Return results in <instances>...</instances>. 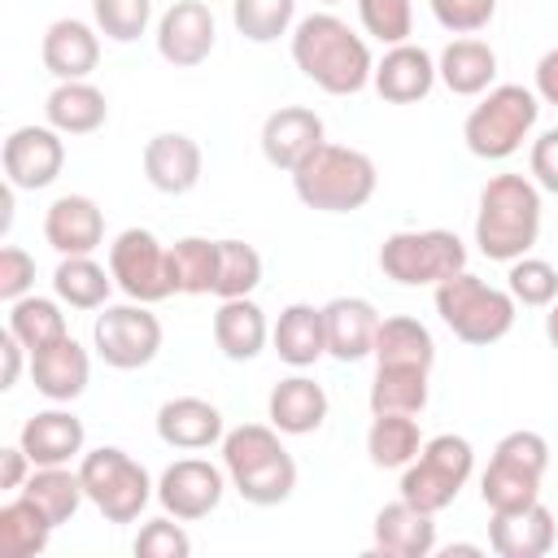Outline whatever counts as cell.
<instances>
[{"label":"cell","mask_w":558,"mask_h":558,"mask_svg":"<svg viewBox=\"0 0 558 558\" xmlns=\"http://www.w3.org/2000/svg\"><path fill=\"white\" fill-rule=\"evenodd\" d=\"M292 61L327 96H353L375 74V57H371L366 39L336 13H310L296 22Z\"/></svg>","instance_id":"1"},{"label":"cell","mask_w":558,"mask_h":558,"mask_svg":"<svg viewBox=\"0 0 558 558\" xmlns=\"http://www.w3.org/2000/svg\"><path fill=\"white\" fill-rule=\"evenodd\" d=\"M541 235V192L523 174H493L480 187L475 209V244L488 262L523 257Z\"/></svg>","instance_id":"2"},{"label":"cell","mask_w":558,"mask_h":558,"mask_svg":"<svg viewBox=\"0 0 558 558\" xmlns=\"http://www.w3.org/2000/svg\"><path fill=\"white\" fill-rule=\"evenodd\" d=\"M222 471L248 506H279L296 488V462L279 440V427L240 423L222 436Z\"/></svg>","instance_id":"3"},{"label":"cell","mask_w":558,"mask_h":558,"mask_svg":"<svg viewBox=\"0 0 558 558\" xmlns=\"http://www.w3.org/2000/svg\"><path fill=\"white\" fill-rule=\"evenodd\" d=\"M375 161L362 148L349 144H318L296 170H292V192L301 205L323 209V214H353L375 196Z\"/></svg>","instance_id":"4"},{"label":"cell","mask_w":558,"mask_h":558,"mask_svg":"<svg viewBox=\"0 0 558 558\" xmlns=\"http://www.w3.org/2000/svg\"><path fill=\"white\" fill-rule=\"evenodd\" d=\"M514 296L506 288H493L475 279L471 270H458L453 279L436 283V314L462 344H497L514 327Z\"/></svg>","instance_id":"5"},{"label":"cell","mask_w":558,"mask_h":558,"mask_svg":"<svg viewBox=\"0 0 558 558\" xmlns=\"http://www.w3.org/2000/svg\"><path fill=\"white\" fill-rule=\"evenodd\" d=\"M536 113H541V96L532 87H523V83H497L466 113L462 140H466V148L475 157L506 161L510 153H519V144L527 140V131L536 126Z\"/></svg>","instance_id":"6"},{"label":"cell","mask_w":558,"mask_h":558,"mask_svg":"<svg viewBox=\"0 0 558 558\" xmlns=\"http://www.w3.org/2000/svg\"><path fill=\"white\" fill-rule=\"evenodd\" d=\"M379 270L401 288H436L466 270V244L445 227L392 231L379 244Z\"/></svg>","instance_id":"7"},{"label":"cell","mask_w":558,"mask_h":558,"mask_svg":"<svg viewBox=\"0 0 558 558\" xmlns=\"http://www.w3.org/2000/svg\"><path fill=\"white\" fill-rule=\"evenodd\" d=\"M475 471V449L466 436L440 432L432 440H423L418 458L410 466H401V497L427 514H440L445 506L458 501L462 484Z\"/></svg>","instance_id":"8"},{"label":"cell","mask_w":558,"mask_h":558,"mask_svg":"<svg viewBox=\"0 0 558 558\" xmlns=\"http://www.w3.org/2000/svg\"><path fill=\"white\" fill-rule=\"evenodd\" d=\"M78 475H83V493L87 501L109 519V523H135L144 514V506L153 501V480L148 471L118 445H100L92 453L78 458Z\"/></svg>","instance_id":"9"},{"label":"cell","mask_w":558,"mask_h":558,"mask_svg":"<svg viewBox=\"0 0 558 558\" xmlns=\"http://www.w3.org/2000/svg\"><path fill=\"white\" fill-rule=\"evenodd\" d=\"M92 344H96L105 366L140 371L161 353V318L144 301L100 305V314L92 323Z\"/></svg>","instance_id":"10"},{"label":"cell","mask_w":558,"mask_h":558,"mask_svg":"<svg viewBox=\"0 0 558 558\" xmlns=\"http://www.w3.org/2000/svg\"><path fill=\"white\" fill-rule=\"evenodd\" d=\"M109 275H113V283L131 301L157 305V301L174 296L170 248L148 227H126V231L113 235V244H109Z\"/></svg>","instance_id":"11"},{"label":"cell","mask_w":558,"mask_h":558,"mask_svg":"<svg viewBox=\"0 0 558 558\" xmlns=\"http://www.w3.org/2000/svg\"><path fill=\"white\" fill-rule=\"evenodd\" d=\"M222 493H227V471L205 458H179L157 480V501L179 523H196V519L214 514Z\"/></svg>","instance_id":"12"},{"label":"cell","mask_w":558,"mask_h":558,"mask_svg":"<svg viewBox=\"0 0 558 558\" xmlns=\"http://www.w3.org/2000/svg\"><path fill=\"white\" fill-rule=\"evenodd\" d=\"M4 179L17 192H39L48 183H57L61 166H65V140L57 126H17L4 140Z\"/></svg>","instance_id":"13"},{"label":"cell","mask_w":558,"mask_h":558,"mask_svg":"<svg viewBox=\"0 0 558 558\" xmlns=\"http://www.w3.org/2000/svg\"><path fill=\"white\" fill-rule=\"evenodd\" d=\"M214 39H218V26L205 0H174L157 17V52L179 70L201 65L214 52Z\"/></svg>","instance_id":"14"},{"label":"cell","mask_w":558,"mask_h":558,"mask_svg":"<svg viewBox=\"0 0 558 558\" xmlns=\"http://www.w3.org/2000/svg\"><path fill=\"white\" fill-rule=\"evenodd\" d=\"M318 144H327V131H323V118L305 105H279L262 122V157L275 170L292 174Z\"/></svg>","instance_id":"15"},{"label":"cell","mask_w":558,"mask_h":558,"mask_svg":"<svg viewBox=\"0 0 558 558\" xmlns=\"http://www.w3.org/2000/svg\"><path fill=\"white\" fill-rule=\"evenodd\" d=\"M554 541L558 523L545 501H532L523 510H493L488 519V549L501 558H545Z\"/></svg>","instance_id":"16"},{"label":"cell","mask_w":558,"mask_h":558,"mask_svg":"<svg viewBox=\"0 0 558 558\" xmlns=\"http://www.w3.org/2000/svg\"><path fill=\"white\" fill-rule=\"evenodd\" d=\"M436 57L423 48V44H392L379 61H375V74H371V87L388 100V105H414L423 100L432 87H436Z\"/></svg>","instance_id":"17"},{"label":"cell","mask_w":558,"mask_h":558,"mask_svg":"<svg viewBox=\"0 0 558 558\" xmlns=\"http://www.w3.org/2000/svg\"><path fill=\"white\" fill-rule=\"evenodd\" d=\"M201 166H205L201 144L183 131H161L144 144V179L166 196L192 192L201 183Z\"/></svg>","instance_id":"18"},{"label":"cell","mask_w":558,"mask_h":558,"mask_svg":"<svg viewBox=\"0 0 558 558\" xmlns=\"http://www.w3.org/2000/svg\"><path fill=\"white\" fill-rule=\"evenodd\" d=\"M44 240L61 253V257H78V253H96L105 244V214L92 196H57L44 214Z\"/></svg>","instance_id":"19"},{"label":"cell","mask_w":558,"mask_h":558,"mask_svg":"<svg viewBox=\"0 0 558 558\" xmlns=\"http://www.w3.org/2000/svg\"><path fill=\"white\" fill-rule=\"evenodd\" d=\"M384 558H427L436 554V514L410 506L405 497L375 510V549Z\"/></svg>","instance_id":"20"},{"label":"cell","mask_w":558,"mask_h":558,"mask_svg":"<svg viewBox=\"0 0 558 558\" xmlns=\"http://www.w3.org/2000/svg\"><path fill=\"white\" fill-rule=\"evenodd\" d=\"M227 427H222V410L209 405L205 397H170L161 410H157V440L170 445V449H209V445H222Z\"/></svg>","instance_id":"21"},{"label":"cell","mask_w":558,"mask_h":558,"mask_svg":"<svg viewBox=\"0 0 558 558\" xmlns=\"http://www.w3.org/2000/svg\"><path fill=\"white\" fill-rule=\"evenodd\" d=\"M31 379L48 401H57V405L74 401V397H83V388L92 379V357L74 336H61L48 349L31 353Z\"/></svg>","instance_id":"22"},{"label":"cell","mask_w":558,"mask_h":558,"mask_svg":"<svg viewBox=\"0 0 558 558\" xmlns=\"http://www.w3.org/2000/svg\"><path fill=\"white\" fill-rule=\"evenodd\" d=\"M83 418H74L70 410H39L17 432V445L35 466H70V458H83Z\"/></svg>","instance_id":"23"},{"label":"cell","mask_w":558,"mask_h":558,"mask_svg":"<svg viewBox=\"0 0 558 558\" xmlns=\"http://www.w3.org/2000/svg\"><path fill=\"white\" fill-rule=\"evenodd\" d=\"M323 327H327V353L336 362H357L375 353L379 310L366 296H336L323 305Z\"/></svg>","instance_id":"24"},{"label":"cell","mask_w":558,"mask_h":558,"mask_svg":"<svg viewBox=\"0 0 558 558\" xmlns=\"http://www.w3.org/2000/svg\"><path fill=\"white\" fill-rule=\"evenodd\" d=\"M44 70L57 78V83H70V78H87L100 61V35L78 22V17H57L48 31H44Z\"/></svg>","instance_id":"25"},{"label":"cell","mask_w":558,"mask_h":558,"mask_svg":"<svg viewBox=\"0 0 558 558\" xmlns=\"http://www.w3.org/2000/svg\"><path fill=\"white\" fill-rule=\"evenodd\" d=\"M266 418L283 436H310L327 423V392L310 375H288L266 397Z\"/></svg>","instance_id":"26"},{"label":"cell","mask_w":558,"mask_h":558,"mask_svg":"<svg viewBox=\"0 0 558 558\" xmlns=\"http://www.w3.org/2000/svg\"><path fill=\"white\" fill-rule=\"evenodd\" d=\"M270 340V323L266 310L253 296H227L214 314V344L222 349V357L231 362H253Z\"/></svg>","instance_id":"27"},{"label":"cell","mask_w":558,"mask_h":558,"mask_svg":"<svg viewBox=\"0 0 558 558\" xmlns=\"http://www.w3.org/2000/svg\"><path fill=\"white\" fill-rule=\"evenodd\" d=\"M270 344L279 353V362L305 371L327 353V327H323V305H305L292 301L279 310V323L270 327Z\"/></svg>","instance_id":"28"},{"label":"cell","mask_w":558,"mask_h":558,"mask_svg":"<svg viewBox=\"0 0 558 558\" xmlns=\"http://www.w3.org/2000/svg\"><path fill=\"white\" fill-rule=\"evenodd\" d=\"M436 74L453 96H484L497 78V52L484 39H449L436 57Z\"/></svg>","instance_id":"29"},{"label":"cell","mask_w":558,"mask_h":558,"mask_svg":"<svg viewBox=\"0 0 558 558\" xmlns=\"http://www.w3.org/2000/svg\"><path fill=\"white\" fill-rule=\"evenodd\" d=\"M44 118L48 126H57L61 135H92L105 126L109 118V100L96 83L87 78H70V83H57L44 100Z\"/></svg>","instance_id":"30"},{"label":"cell","mask_w":558,"mask_h":558,"mask_svg":"<svg viewBox=\"0 0 558 558\" xmlns=\"http://www.w3.org/2000/svg\"><path fill=\"white\" fill-rule=\"evenodd\" d=\"M375 366H423L432 371L436 362V340L432 331L410 318V314H392V318H379V331H375Z\"/></svg>","instance_id":"31"},{"label":"cell","mask_w":558,"mask_h":558,"mask_svg":"<svg viewBox=\"0 0 558 558\" xmlns=\"http://www.w3.org/2000/svg\"><path fill=\"white\" fill-rule=\"evenodd\" d=\"M52 527L57 523L22 493V497H13V501L0 506V554L4 558H35V554L48 549Z\"/></svg>","instance_id":"32"},{"label":"cell","mask_w":558,"mask_h":558,"mask_svg":"<svg viewBox=\"0 0 558 558\" xmlns=\"http://www.w3.org/2000/svg\"><path fill=\"white\" fill-rule=\"evenodd\" d=\"M109 288H113V275L92 253L61 257L57 270H52V292L70 310H100L109 301Z\"/></svg>","instance_id":"33"},{"label":"cell","mask_w":558,"mask_h":558,"mask_svg":"<svg viewBox=\"0 0 558 558\" xmlns=\"http://www.w3.org/2000/svg\"><path fill=\"white\" fill-rule=\"evenodd\" d=\"M423 449V432L414 423V414H375L366 427V453L379 471H401L418 458Z\"/></svg>","instance_id":"34"},{"label":"cell","mask_w":558,"mask_h":558,"mask_svg":"<svg viewBox=\"0 0 558 558\" xmlns=\"http://www.w3.org/2000/svg\"><path fill=\"white\" fill-rule=\"evenodd\" d=\"M366 401H371V414H423L427 371L423 366H375Z\"/></svg>","instance_id":"35"},{"label":"cell","mask_w":558,"mask_h":558,"mask_svg":"<svg viewBox=\"0 0 558 558\" xmlns=\"http://www.w3.org/2000/svg\"><path fill=\"white\" fill-rule=\"evenodd\" d=\"M22 493L61 527V523H70L74 514H78V506L87 501V493H83V475L78 471H70V466H35L31 471V480L22 484Z\"/></svg>","instance_id":"36"},{"label":"cell","mask_w":558,"mask_h":558,"mask_svg":"<svg viewBox=\"0 0 558 558\" xmlns=\"http://www.w3.org/2000/svg\"><path fill=\"white\" fill-rule=\"evenodd\" d=\"M541 480L545 475H536V471H527V466L506 462V458L493 453L488 458V471L480 475V497H484L488 514L493 510H523V506L541 501Z\"/></svg>","instance_id":"37"},{"label":"cell","mask_w":558,"mask_h":558,"mask_svg":"<svg viewBox=\"0 0 558 558\" xmlns=\"http://www.w3.org/2000/svg\"><path fill=\"white\" fill-rule=\"evenodd\" d=\"M170 279H174V292H183V296L214 292V279H218V240H205V235L174 240L170 244Z\"/></svg>","instance_id":"38"},{"label":"cell","mask_w":558,"mask_h":558,"mask_svg":"<svg viewBox=\"0 0 558 558\" xmlns=\"http://www.w3.org/2000/svg\"><path fill=\"white\" fill-rule=\"evenodd\" d=\"M9 331L26 344V353L48 349L52 340L70 336L61 305H57L52 296H31V292H26L22 301H13V305H9Z\"/></svg>","instance_id":"39"},{"label":"cell","mask_w":558,"mask_h":558,"mask_svg":"<svg viewBox=\"0 0 558 558\" xmlns=\"http://www.w3.org/2000/svg\"><path fill=\"white\" fill-rule=\"evenodd\" d=\"M262 283V253L244 240H218V279H214V296H253V288Z\"/></svg>","instance_id":"40"},{"label":"cell","mask_w":558,"mask_h":558,"mask_svg":"<svg viewBox=\"0 0 558 558\" xmlns=\"http://www.w3.org/2000/svg\"><path fill=\"white\" fill-rule=\"evenodd\" d=\"M296 17V0H231V22L253 44H275L288 35Z\"/></svg>","instance_id":"41"},{"label":"cell","mask_w":558,"mask_h":558,"mask_svg":"<svg viewBox=\"0 0 558 558\" xmlns=\"http://www.w3.org/2000/svg\"><path fill=\"white\" fill-rule=\"evenodd\" d=\"M506 292L519 301V305H532V310H545L558 301V270L541 257H514L510 262V275H506Z\"/></svg>","instance_id":"42"},{"label":"cell","mask_w":558,"mask_h":558,"mask_svg":"<svg viewBox=\"0 0 558 558\" xmlns=\"http://www.w3.org/2000/svg\"><path fill=\"white\" fill-rule=\"evenodd\" d=\"M357 22L379 44H405L414 31V4L410 0H357Z\"/></svg>","instance_id":"43"},{"label":"cell","mask_w":558,"mask_h":558,"mask_svg":"<svg viewBox=\"0 0 558 558\" xmlns=\"http://www.w3.org/2000/svg\"><path fill=\"white\" fill-rule=\"evenodd\" d=\"M92 13H96V26L105 31V39L131 44L148 31L153 0H92Z\"/></svg>","instance_id":"44"},{"label":"cell","mask_w":558,"mask_h":558,"mask_svg":"<svg viewBox=\"0 0 558 558\" xmlns=\"http://www.w3.org/2000/svg\"><path fill=\"white\" fill-rule=\"evenodd\" d=\"M131 549H135V558H187L192 554V536L179 527L174 514H166V519H148Z\"/></svg>","instance_id":"45"},{"label":"cell","mask_w":558,"mask_h":558,"mask_svg":"<svg viewBox=\"0 0 558 558\" xmlns=\"http://www.w3.org/2000/svg\"><path fill=\"white\" fill-rule=\"evenodd\" d=\"M427 4H432V17L453 35H475L497 13V0H427Z\"/></svg>","instance_id":"46"},{"label":"cell","mask_w":558,"mask_h":558,"mask_svg":"<svg viewBox=\"0 0 558 558\" xmlns=\"http://www.w3.org/2000/svg\"><path fill=\"white\" fill-rule=\"evenodd\" d=\"M493 453L506 458V462H519V466H527V471H536V475H545V466H549V440H545L541 432H527V427L506 432Z\"/></svg>","instance_id":"47"},{"label":"cell","mask_w":558,"mask_h":558,"mask_svg":"<svg viewBox=\"0 0 558 558\" xmlns=\"http://www.w3.org/2000/svg\"><path fill=\"white\" fill-rule=\"evenodd\" d=\"M31 288H35V257L26 248H17V244H4L0 248V296L13 305Z\"/></svg>","instance_id":"48"},{"label":"cell","mask_w":558,"mask_h":558,"mask_svg":"<svg viewBox=\"0 0 558 558\" xmlns=\"http://www.w3.org/2000/svg\"><path fill=\"white\" fill-rule=\"evenodd\" d=\"M532 179H536V187H545V192H554L558 196V126H549L536 144H532Z\"/></svg>","instance_id":"49"},{"label":"cell","mask_w":558,"mask_h":558,"mask_svg":"<svg viewBox=\"0 0 558 558\" xmlns=\"http://www.w3.org/2000/svg\"><path fill=\"white\" fill-rule=\"evenodd\" d=\"M31 471H35V462L26 458V449H22V445H13V449H4V453H0V488L17 493V488L31 480Z\"/></svg>","instance_id":"50"},{"label":"cell","mask_w":558,"mask_h":558,"mask_svg":"<svg viewBox=\"0 0 558 558\" xmlns=\"http://www.w3.org/2000/svg\"><path fill=\"white\" fill-rule=\"evenodd\" d=\"M536 96L558 109V48H549V52L536 61Z\"/></svg>","instance_id":"51"},{"label":"cell","mask_w":558,"mask_h":558,"mask_svg":"<svg viewBox=\"0 0 558 558\" xmlns=\"http://www.w3.org/2000/svg\"><path fill=\"white\" fill-rule=\"evenodd\" d=\"M22 340L4 327V336H0V357H4V375H0V388H13L17 384V375H22Z\"/></svg>","instance_id":"52"},{"label":"cell","mask_w":558,"mask_h":558,"mask_svg":"<svg viewBox=\"0 0 558 558\" xmlns=\"http://www.w3.org/2000/svg\"><path fill=\"white\" fill-rule=\"evenodd\" d=\"M545 340L558 349V301L549 305V314H545Z\"/></svg>","instance_id":"53"},{"label":"cell","mask_w":558,"mask_h":558,"mask_svg":"<svg viewBox=\"0 0 558 558\" xmlns=\"http://www.w3.org/2000/svg\"><path fill=\"white\" fill-rule=\"evenodd\" d=\"M445 554H449V558H453V554H480V545H449Z\"/></svg>","instance_id":"54"},{"label":"cell","mask_w":558,"mask_h":558,"mask_svg":"<svg viewBox=\"0 0 558 558\" xmlns=\"http://www.w3.org/2000/svg\"><path fill=\"white\" fill-rule=\"evenodd\" d=\"M323 4H340V0H323Z\"/></svg>","instance_id":"55"}]
</instances>
